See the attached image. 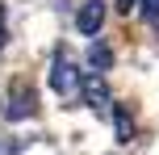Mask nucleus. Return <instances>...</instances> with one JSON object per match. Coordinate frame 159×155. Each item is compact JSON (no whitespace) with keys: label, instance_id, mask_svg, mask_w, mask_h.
Masks as SVG:
<instances>
[{"label":"nucleus","instance_id":"1","mask_svg":"<svg viewBox=\"0 0 159 155\" xmlns=\"http://www.w3.org/2000/svg\"><path fill=\"white\" fill-rule=\"evenodd\" d=\"M50 88H55L59 97H67V101L84 97V71L75 67V59L67 55L63 46L55 50V63H50Z\"/></svg>","mask_w":159,"mask_h":155},{"label":"nucleus","instance_id":"2","mask_svg":"<svg viewBox=\"0 0 159 155\" xmlns=\"http://www.w3.org/2000/svg\"><path fill=\"white\" fill-rule=\"evenodd\" d=\"M34 113H38V105H34V88L13 84V92H8V105H4V117H8V122H21V117H34Z\"/></svg>","mask_w":159,"mask_h":155},{"label":"nucleus","instance_id":"3","mask_svg":"<svg viewBox=\"0 0 159 155\" xmlns=\"http://www.w3.org/2000/svg\"><path fill=\"white\" fill-rule=\"evenodd\" d=\"M101 21H105V4L101 0H88L84 8H80V17H75V25H80V34H101Z\"/></svg>","mask_w":159,"mask_h":155},{"label":"nucleus","instance_id":"4","mask_svg":"<svg viewBox=\"0 0 159 155\" xmlns=\"http://www.w3.org/2000/svg\"><path fill=\"white\" fill-rule=\"evenodd\" d=\"M109 63H113V50L105 46V42H92V50H88V67L101 75V71H109Z\"/></svg>","mask_w":159,"mask_h":155},{"label":"nucleus","instance_id":"5","mask_svg":"<svg viewBox=\"0 0 159 155\" xmlns=\"http://www.w3.org/2000/svg\"><path fill=\"white\" fill-rule=\"evenodd\" d=\"M113 126H117V143L126 147V143L134 139V117H130L126 109H113Z\"/></svg>","mask_w":159,"mask_h":155},{"label":"nucleus","instance_id":"6","mask_svg":"<svg viewBox=\"0 0 159 155\" xmlns=\"http://www.w3.org/2000/svg\"><path fill=\"white\" fill-rule=\"evenodd\" d=\"M84 97L92 101L96 109H105V101H109V92H105V84H101V80H84Z\"/></svg>","mask_w":159,"mask_h":155},{"label":"nucleus","instance_id":"7","mask_svg":"<svg viewBox=\"0 0 159 155\" xmlns=\"http://www.w3.org/2000/svg\"><path fill=\"white\" fill-rule=\"evenodd\" d=\"M143 17L147 25H159V0H143Z\"/></svg>","mask_w":159,"mask_h":155},{"label":"nucleus","instance_id":"8","mask_svg":"<svg viewBox=\"0 0 159 155\" xmlns=\"http://www.w3.org/2000/svg\"><path fill=\"white\" fill-rule=\"evenodd\" d=\"M134 8V0H117V13H130Z\"/></svg>","mask_w":159,"mask_h":155},{"label":"nucleus","instance_id":"9","mask_svg":"<svg viewBox=\"0 0 159 155\" xmlns=\"http://www.w3.org/2000/svg\"><path fill=\"white\" fill-rule=\"evenodd\" d=\"M0 46H4V8H0Z\"/></svg>","mask_w":159,"mask_h":155}]
</instances>
